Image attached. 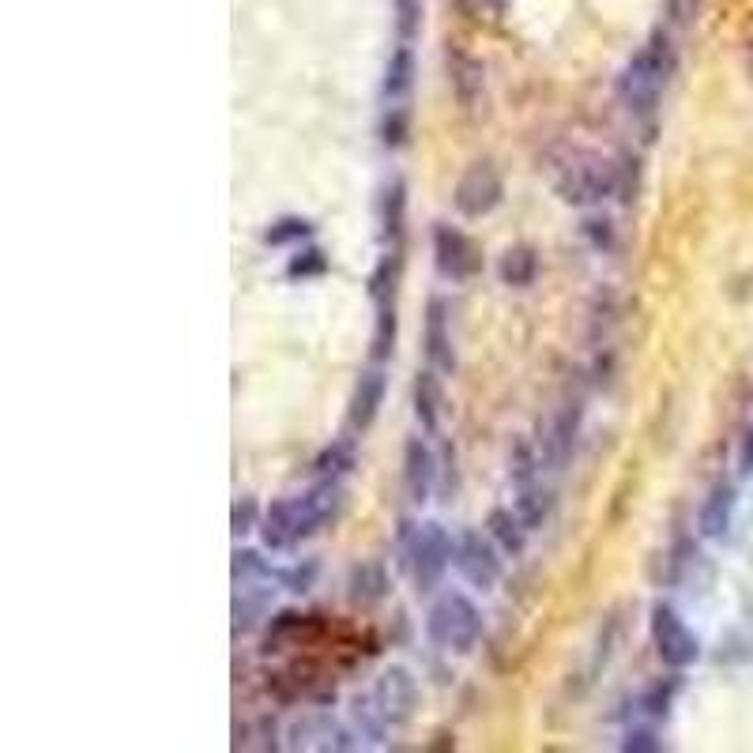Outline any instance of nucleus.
<instances>
[{
	"label": "nucleus",
	"mask_w": 753,
	"mask_h": 753,
	"mask_svg": "<svg viewBox=\"0 0 753 753\" xmlns=\"http://www.w3.org/2000/svg\"><path fill=\"white\" fill-rule=\"evenodd\" d=\"M423 355L426 366H434L437 374L452 377L460 369V350H456L452 336V302L445 294H430L423 309Z\"/></svg>",
	"instance_id": "9d476101"
},
{
	"label": "nucleus",
	"mask_w": 753,
	"mask_h": 753,
	"mask_svg": "<svg viewBox=\"0 0 753 753\" xmlns=\"http://www.w3.org/2000/svg\"><path fill=\"white\" fill-rule=\"evenodd\" d=\"M580 430H584V399H566L547 423L539 426V452L547 471H566L573 464V452L580 445Z\"/></svg>",
	"instance_id": "1a4fd4ad"
},
{
	"label": "nucleus",
	"mask_w": 753,
	"mask_h": 753,
	"mask_svg": "<svg viewBox=\"0 0 753 753\" xmlns=\"http://www.w3.org/2000/svg\"><path fill=\"white\" fill-rule=\"evenodd\" d=\"M388 385H393V377H388V366H377V362H369V366L362 369L358 380H355V388H350V399H347V430L350 434L366 437L369 430H374L380 411H385Z\"/></svg>",
	"instance_id": "f8f14e48"
},
{
	"label": "nucleus",
	"mask_w": 753,
	"mask_h": 753,
	"mask_svg": "<svg viewBox=\"0 0 753 753\" xmlns=\"http://www.w3.org/2000/svg\"><path fill=\"white\" fill-rule=\"evenodd\" d=\"M287 731H279V720L272 716H256L253 720V750H264V753H275V750H287Z\"/></svg>",
	"instance_id": "a19ab883"
},
{
	"label": "nucleus",
	"mask_w": 753,
	"mask_h": 753,
	"mask_svg": "<svg viewBox=\"0 0 753 753\" xmlns=\"http://www.w3.org/2000/svg\"><path fill=\"white\" fill-rule=\"evenodd\" d=\"M456 490H460V467H456V449L445 445L441 449V482H437V493L441 501H456Z\"/></svg>",
	"instance_id": "79ce46f5"
},
{
	"label": "nucleus",
	"mask_w": 753,
	"mask_h": 753,
	"mask_svg": "<svg viewBox=\"0 0 753 753\" xmlns=\"http://www.w3.org/2000/svg\"><path fill=\"white\" fill-rule=\"evenodd\" d=\"M388 596H393V573H388L385 561H380V558H366V561H358V566H350V573H347V599H350V607L369 610V607L385 603Z\"/></svg>",
	"instance_id": "a211bd4d"
},
{
	"label": "nucleus",
	"mask_w": 753,
	"mask_h": 753,
	"mask_svg": "<svg viewBox=\"0 0 753 753\" xmlns=\"http://www.w3.org/2000/svg\"><path fill=\"white\" fill-rule=\"evenodd\" d=\"M320 580V561L317 558H302L294 566L279 569V588H287L291 596H309Z\"/></svg>",
	"instance_id": "58836bf2"
},
{
	"label": "nucleus",
	"mask_w": 753,
	"mask_h": 753,
	"mask_svg": "<svg viewBox=\"0 0 753 753\" xmlns=\"http://www.w3.org/2000/svg\"><path fill=\"white\" fill-rule=\"evenodd\" d=\"M261 517H264L261 501H256L253 493H242V498L231 505V536L237 542H242L245 536H253V531L261 528Z\"/></svg>",
	"instance_id": "ea45409f"
},
{
	"label": "nucleus",
	"mask_w": 753,
	"mask_h": 753,
	"mask_svg": "<svg viewBox=\"0 0 753 753\" xmlns=\"http://www.w3.org/2000/svg\"><path fill=\"white\" fill-rule=\"evenodd\" d=\"M418 83V57L411 50V42L396 45L393 57H388L385 64V80H380V102L385 106H396V102H407L411 99Z\"/></svg>",
	"instance_id": "4be33fe9"
},
{
	"label": "nucleus",
	"mask_w": 753,
	"mask_h": 753,
	"mask_svg": "<svg viewBox=\"0 0 753 753\" xmlns=\"http://www.w3.org/2000/svg\"><path fill=\"white\" fill-rule=\"evenodd\" d=\"M275 588L272 584H234V603H231V629L234 637H250L264 625V618L272 614Z\"/></svg>",
	"instance_id": "aec40b11"
},
{
	"label": "nucleus",
	"mask_w": 753,
	"mask_h": 753,
	"mask_svg": "<svg viewBox=\"0 0 753 753\" xmlns=\"http://www.w3.org/2000/svg\"><path fill=\"white\" fill-rule=\"evenodd\" d=\"M347 720H350V727L362 735L366 746H385L388 731H393V723H388L385 712L377 709L374 693H369V698H366V693H355V698L347 701Z\"/></svg>",
	"instance_id": "cd10ccee"
},
{
	"label": "nucleus",
	"mask_w": 753,
	"mask_h": 753,
	"mask_svg": "<svg viewBox=\"0 0 753 753\" xmlns=\"http://www.w3.org/2000/svg\"><path fill=\"white\" fill-rule=\"evenodd\" d=\"M374 701L393 727H407L418 712V679L404 663L385 666L374 682Z\"/></svg>",
	"instance_id": "ddd939ff"
},
{
	"label": "nucleus",
	"mask_w": 753,
	"mask_h": 753,
	"mask_svg": "<svg viewBox=\"0 0 753 753\" xmlns=\"http://www.w3.org/2000/svg\"><path fill=\"white\" fill-rule=\"evenodd\" d=\"M648 637H652V648L666 671H690V666L701 660L698 633H693L679 610L663 603V599L648 610Z\"/></svg>",
	"instance_id": "20e7f679"
},
{
	"label": "nucleus",
	"mask_w": 753,
	"mask_h": 753,
	"mask_svg": "<svg viewBox=\"0 0 753 753\" xmlns=\"http://www.w3.org/2000/svg\"><path fill=\"white\" fill-rule=\"evenodd\" d=\"M641 185H644V166H641V155L637 151H622L618 155V204H633L637 196H641Z\"/></svg>",
	"instance_id": "4c0bfd02"
},
{
	"label": "nucleus",
	"mask_w": 753,
	"mask_h": 753,
	"mask_svg": "<svg viewBox=\"0 0 753 753\" xmlns=\"http://www.w3.org/2000/svg\"><path fill=\"white\" fill-rule=\"evenodd\" d=\"M396 343H399V309L396 302L374 305V336H369V362L388 366L396 358Z\"/></svg>",
	"instance_id": "7c9ffc66"
},
{
	"label": "nucleus",
	"mask_w": 753,
	"mask_h": 753,
	"mask_svg": "<svg viewBox=\"0 0 753 753\" xmlns=\"http://www.w3.org/2000/svg\"><path fill=\"white\" fill-rule=\"evenodd\" d=\"M261 547L268 554H283V550L302 547V523H298V501L294 498H275L261 517Z\"/></svg>",
	"instance_id": "f3484780"
},
{
	"label": "nucleus",
	"mask_w": 753,
	"mask_h": 753,
	"mask_svg": "<svg viewBox=\"0 0 753 753\" xmlns=\"http://www.w3.org/2000/svg\"><path fill=\"white\" fill-rule=\"evenodd\" d=\"M674 72H679V50L671 42V31L660 27V31L648 34V42L629 57L622 75H618V102L625 106L629 118L652 129Z\"/></svg>",
	"instance_id": "f257e3e1"
},
{
	"label": "nucleus",
	"mask_w": 753,
	"mask_h": 753,
	"mask_svg": "<svg viewBox=\"0 0 753 753\" xmlns=\"http://www.w3.org/2000/svg\"><path fill=\"white\" fill-rule=\"evenodd\" d=\"M328 268H332L328 253H324L317 242H305V245H298V250H291L283 275H287L291 283H309V279H324Z\"/></svg>",
	"instance_id": "72a5a7b5"
},
{
	"label": "nucleus",
	"mask_w": 753,
	"mask_h": 753,
	"mask_svg": "<svg viewBox=\"0 0 753 753\" xmlns=\"http://www.w3.org/2000/svg\"><path fill=\"white\" fill-rule=\"evenodd\" d=\"M305 622H309V618L302 614V610H275V618H272V625H268V637H264V648L261 652L264 655H272V652H279L283 644L291 641V637H298L302 629H305Z\"/></svg>",
	"instance_id": "e433bc0d"
},
{
	"label": "nucleus",
	"mask_w": 753,
	"mask_h": 753,
	"mask_svg": "<svg viewBox=\"0 0 753 753\" xmlns=\"http://www.w3.org/2000/svg\"><path fill=\"white\" fill-rule=\"evenodd\" d=\"M493 272H498V283H501V287H509V291H528V287H536V279H539V272H542L539 250H536V245H528V242L509 245V250H505V253L498 256Z\"/></svg>",
	"instance_id": "a878e982"
},
{
	"label": "nucleus",
	"mask_w": 753,
	"mask_h": 753,
	"mask_svg": "<svg viewBox=\"0 0 753 753\" xmlns=\"http://www.w3.org/2000/svg\"><path fill=\"white\" fill-rule=\"evenodd\" d=\"M268 550H253L237 542L231 554V580L234 584H279V566H272V558H264Z\"/></svg>",
	"instance_id": "c756f323"
},
{
	"label": "nucleus",
	"mask_w": 753,
	"mask_h": 753,
	"mask_svg": "<svg viewBox=\"0 0 753 753\" xmlns=\"http://www.w3.org/2000/svg\"><path fill=\"white\" fill-rule=\"evenodd\" d=\"M666 16L674 27H693L701 16V0H666Z\"/></svg>",
	"instance_id": "c03bdc74"
},
{
	"label": "nucleus",
	"mask_w": 753,
	"mask_h": 753,
	"mask_svg": "<svg viewBox=\"0 0 753 753\" xmlns=\"http://www.w3.org/2000/svg\"><path fill=\"white\" fill-rule=\"evenodd\" d=\"M415 132V113L407 102H396V106H385L377 118V144L385 151H404L411 144Z\"/></svg>",
	"instance_id": "2f4dec72"
},
{
	"label": "nucleus",
	"mask_w": 753,
	"mask_h": 753,
	"mask_svg": "<svg viewBox=\"0 0 753 753\" xmlns=\"http://www.w3.org/2000/svg\"><path fill=\"white\" fill-rule=\"evenodd\" d=\"M452 550H456L452 531L437 520H423L418 539H415V550H411V561H407V573H404V577H411L418 596H430L441 588L445 573L452 569Z\"/></svg>",
	"instance_id": "39448f33"
},
{
	"label": "nucleus",
	"mask_w": 753,
	"mask_h": 753,
	"mask_svg": "<svg viewBox=\"0 0 753 753\" xmlns=\"http://www.w3.org/2000/svg\"><path fill=\"white\" fill-rule=\"evenodd\" d=\"M396 8H399V38L411 42L418 27H423V8H418L415 0H396Z\"/></svg>",
	"instance_id": "37998d69"
},
{
	"label": "nucleus",
	"mask_w": 753,
	"mask_h": 753,
	"mask_svg": "<svg viewBox=\"0 0 753 753\" xmlns=\"http://www.w3.org/2000/svg\"><path fill=\"white\" fill-rule=\"evenodd\" d=\"M486 633L482 607L467 592H441L426 610V641L445 655H471Z\"/></svg>",
	"instance_id": "7ed1b4c3"
},
{
	"label": "nucleus",
	"mask_w": 753,
	"mask_h": 753,
	"mask_svg": "<svg viewBox=\"0 0 753 753\" xmlns=\"http://www.w3.org/2000/svg\"><path fill=\"white\" fill-rule=\"evenodd\" d=\"M411 407H415V423L423 434H437L445 418V374H437L434 366L418 369L415 388H411Z\"/></svg>",
	"instance_id": "6ab92c4d"
},
{
	"label": "nucleus",
	"mask_w": 753,
	"mask_h": 753,
	"mask_svg": "<svg viewBox=\"0 0 753 753\" xmlns=\"http://www.w3.org/2000/svg\"><path fill=\"white\" fill-rule=\"evenodd\" d=\"M482 531L493 542H498L505 558H523V550H528L531 531H528V523L520 520V512L512 509V505H493V509L486 512V520H482Z\"/></svg>",
	"instance_id": "b1692460"
},
{
	"label": "nucleus",
	"mask_w": 753,
	"mask_h": 753,
	"mask_svg": "<svg viewBox=\"0 0 753 753\" xmlns=\"http://www.w3.org/2000/svg\"><path fill=\"white\" fill-rule=\"evenodd\" d=\"M399 279H404V250H385V253L377 256L374 272L366 275L369 305H388V302H396Z\"/></svg>",
	"instance_id": "c85d7f7f"
},
{
	"label": "nucleus",
	"mask_w": 753,
	"mask_h": 753,
	"mask_svg": "<svg viewBox=\"0 0 753 753\" xmlns=\"http://www.w3.org/2000/svg\"><path fill=\"white\" fill-rule=\"evenodd\" d=\"M430 253H434V268L445 283H471L479 279L486 268L482 245L452 223H434Z\"/></svg>",
	"instance_id": "0eeeda50"
},
{
	"label": "nucleus",
	"mask_w": 753,
	"mask_h": 753,
	"mask_svg": "<svg viewBox=\"0 0 753 753\" xmlns=\"http://www.w3.org/2000/svg\"><path fill=\"white\" fill-rule=\"evenodd\" d=\"M735 467H739V479H753V426L739 437Z\"/></svg>",
	"instance_id": "de8ad7c7"
},
{
	"label": "nucleus",
	"mask_w": 753,
	"mask_h": 753,
	"mask_svg": "<svg viewBox=\"0 0 753 753\" xmlns=\"http://www.w3.org/2000/svg\"><path fill=\"white\" fill-rule=\"evenodd\" d=\"M614 637H618V625H614V618L599 629V641H596V655H592V674H599V666H607L610 660V652H614Z\"/></svg>",
	"instance_id": "a18cd8bd"
},
{
	"label": "nucleus",
	"mask_w": 753,
	"mask_h": 753,
	"mask_svg": "<svg viewBox=\"0 0 753 753\" xmlns=\"http://www.w3.org/2000/svg\"><path fill=\"white\" fill-rule=\"evenodd\" d=\"M618 750H622V753H666L671 746H666L660 723L637 720V723H629V727L622 731V742H618Z\"/></svg>",
	"instance_id": "c9c22d12"
},
{
	"label": "nucleus",
	"mask_w": 753,
	"mask_h": 753,
	"mask_svg": "<svg viewBox=\"0 0 753 753\" xmlns=\"http://www.w3.org/2000/svg\"><path fill=\"white\" fill-rule=\"evenodd\" d=\"M679 693H682V671H671V674H660V679H652L633 698L637 720L666 723V720H671V712H674V701H679Z\"/></svg>",
	"instance_id": "5701e85b"
},
{
	"label": "nucleus",
	"mask_w": 753,
	"mask_h": 753,
	"mask_svg": "<svg viewBox=\"0 0 753 753\" xmlns=\"http://www.w3.org/2000/svg\"><path fill=\"white\" fill-rule=\"evenodd\" d=\"M739 509V490L735 482H712L709 493L698 505V536L709 542H723L731 536V523H735Z\"/></svg>",
	"instance_id": "dca6fc26"
},
{
	"label": "nucleus",
	"mask_w": 753,
	"mask_h": 753,
	"mask_svg": "<svg viewBox=\"0 0 753 753\" xmlns=\"http://www.w3.org/2000/svg\"><path fill=\"white\" fill-rule=\"evenodd\" d=\"M449 83L464 113H479L486 102V64L471 53H449Z\"/></svg>",
	"instance_id": "412c9836"
},
{
	"label": "nucleus",
	"mask_w": 753,
	"mask_h": 753,
	"mask_svg": "<svg viewBox=\"0 0 753 753\" xmlns=\"http://www.w3.org/2000/svg\"><path fill=\"white\" fill-rule=\"evenodd\" d=\"M505 204V177L490 159H475L471 166H464V174L456 177L452 189V207L460 218H490Z\"/></svg>",
	"instance_id": "6e6552de"
},
{
	"label": "nucleus",
	"mask_w": 753,
	"mask_h": 753,
	"mask_svg": "<svg viewBox=\"0 0 753 753\" xmlns=\"http://www.w3.org/2000/svg\"><path fill=\"white\" fill-rule=\"evenodd\" d=\"M298 523H302V542H309L313 536H320L332 520L343 512V501H347V490H343V479H317L309 490H302L298 498Z\"/></svg>",
	"instance_id": "4468645a"
},
{
	"label": "nucleus",
	"mask_w": 753,
	"mask_h": 753,
	"mask_svg": "<svg viewBox=\"0 0 753 753\" xmlns=\"http://www.w3.org/2000/svg\"><path fill=\"white\" fill-rule=\"evenodd\" d=\"M313 479H343L347 482L350 475L358 471V434H343V437H332L324 449L313 456L309 464Z\"/></svg>",
	"instance_id": "393cba45"
},
{
	"label": "nucleus",
	"mask_w": 753,
	"mask_h": 753,
	"mask_svg": "<svg viewBox=\"0 0 753 753\" xmlns=\"http://www.w3.org/2000/svg\"><path fill=\"white\" fill-rule=\"evenodd\" d=\"M512 509L520 512V520L528 523V531H542L550 523V517H554V490H550L547 482L536 479V482H523V486H512Z\"/></svg>",
	"instance_id": "bb28decb"
},
{
	"label": "nucleus",
	"mask_w": 753,
	"mask_h": 753,
	"mask_svg": "<svg viewBox=\"0 0 753 753\" xmlns=\"http://www.w3.org/2000/svg\"><path fill=\"white\" fill-rule=\"evenodd\" d=\"M452 569L460 573L467 588H475V592H493L505 577V554L486 531L464 528V531H456Z\"/></svg>",
	"instance_id": "423d86ee"
},
{
	"label": "nucleus",
	"mask_w": 753,
	"mask_h": 753,
	"mask_svg": "<svg viewBox=\"0 0 753 753\" xmlns=\"http://www.w3.org/2000/svg\"><path fill=\"white\" fill-rule=\"evenodd\" d=\"M577 234H580V242H584L592 253L610 256V253L618 250V226H614V218H610L607 212H588L584 218H580Z\"/></svg>",
	"instance_id": "f704fd0d"
},
{
	"label": "nucleus",
	"mask_w": 753,
	"mask_h": 753,
	"mask_svg": "<svg viewBox=\"0 0 753 753\" xmlns=\"http://www.w3.org/2000/svg\"><path fill=\"white\" fill-rule=\"evenodd\" d=\"M456 4L464 8L467 16H486V19H501L509 12V0H456Z\"/></svg>",
	"instance_id": "49530a36"
},
{
	"label": "nucleus",
	"mask_w": 753,
	"mask_h": 753,
	"mask_svg": "<svg viewBox=\"0 0 753 753\" xmlns=\"http://www.w3.org/2000/svg\"><path fill=\"white\" fill-rule=\"evenodd\" d=\"M430 437V434H426ZM423 434H411L404 441V467H399V479H404V493L411 505H426L437 498V482H441V452L426 441Z\"/></svg>",
	"instance_id": "9b49d317"
},
{
	"label": "nucleus",
	"mask_w": 753,
	"mask_h": 753,
	"mask_svg": "<svg viewBox=\"0 0 753 753\" xmlns=\"http://www.w3.org/2000/svg\"><path fill=\"white\" fill-rule=\"evenodd\" d=\"M313 234H317L313 218H305V215H279V218H272V223L264 226L261 242L268 245V250H298V245L313 242Z\"/></svg>",
	"instance_id": "473e14b6"
},
{
	"label": "nucleus",
	"mask_w": 753,
	"mask_h": 753,
	"mask_svg": "<svg viewBox=\"0 0 753 753\" xmlns=\"http://www.w3.org/2000/svg\"><path fill=\"white\" fill-rule=\"evenodd\" d=\"M407 207H411V193H407V181L393 174L380 185L377 193V237L385 250H404L407 237Z\"/></svg>",
	"instance_id": "2eb2a0df"
},
{
	"label": "nucleus",
	"mask_w": 753,
	"mask_h": 753,
	"mask_svg": "<svg viewBox=\"0 0 753 753\" xmlns=\"http://www.w3.org/2000/svg\"><path fill=\"white\" fill-rule=\"evenodd\" d=\"M554 196L569 207H596L618 196V159H603L596 151L558 144L542 159Z\"/></svg>",
	"instance_id": "f03ea898"
}]
</instances>
